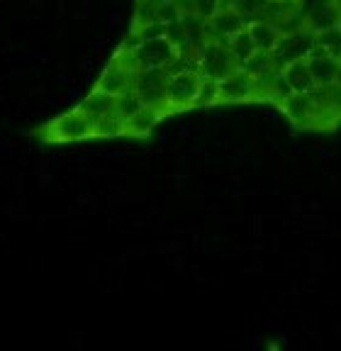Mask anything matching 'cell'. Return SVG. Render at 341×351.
Returning <instances> with one entry per match:
<instances>
[{
  "mask_svg": "<svg viewBox=\"0 0 341 351\" xmlns=\"http://www.w3.org/2000/svg\"><path fill=\"white\" fill-rule=\"evenodd\" d=\"M181 44L170 34L154 39H134L132 44H122V59L132 66L134 71H147V69H168L170 61L181 54Z\"/></svg>",
  "mask_w": 341,
  "mask_h": 351,
  "instance_id": "1",
  "label": "cell"
},
{
  "mask_svg": "<svg viewBox=\"0 0 341 351\" xmlns=\"http://www.w3.org/2000/svg\"><path fill=\"white\" fill-rule=\"evenodd\" d=\"M278 110L297 132H331L339 125L312 93H290L278 103Z\"/></svg>",
  "mask_w": 341,
  "mask_h": 351,
  "instance_id": "2",
  "label": "cell"
},
{
  "mask_svg": "<svg viewBox=\"0 0 341 351\" xmlns=\"http://www.w3.org/2000/svg\"><path fill=\"white\" fill-rule=\"evenodd\" d=\"M45 142L68 144V142H83V139H95V122L90 120L81 108H73L64 115L54 117L49 125L39 130Z\"/></svg>",
  "mask_w": 341,
  "mask_h": 351,
  "instance_id": "3",
  "label": "cell"
},
{
  "mask_svg": "<svg viewBox=\"0 0 341 351\" xmlns=\"http://www.w3.org/2000/svg\"><path fill=\"white\" fill-rule=\"evenodd\" d=\"M200 78H203L200 71H183V73H176V76H168V81H166V93H164L166 115L186 112V110L195 108Z\"/></svg>",
  "mask_w": 341,
  "mask_h": 351,
  "instance_id": "4",
  "label": "cell"
},
{
  "mask_svg": "<svg viewBox=\"0 0 341 351\" xmlns=\"http://www.w3.org/2000/svg\"><path fill=\"white\" fill-rule=\"evenodd\" d=\"M195 61H198V71L200 76H210V78H225L227 73H231L234 69H239L231 59V51L227 47V42L217 37H207L195 51Z\"/></svg>",
  "mask_w": 341,
  "mask_h": 351,
  "instance_id": "5",
  "label": "cell"
},
{
  "mask_svg": "<svg viewBox=\"0 0 341 351\" xmlns=\"http://www.w3.org/2000/svg\"><path fill=\"white\" fill-rule=\"evenodd\" d=\"M220 103H264V88L244 69H234L220 78Z\"/></svg>",
  "mask_w": 341,
  "mask_h": 351,
  "instance_id": "6",
  "label": "cell"
},
{
  "mask_svg": "<svg viewBox=\"0 0 341 351\" xmlns=\"http://www.w3.org/2000/svg\"><path fill=\"white\" fill-rule=\"evenodd\" d=\"M317 47V39H314V32L305 25L300 29H292V32L283 34V39L278 42V47L273 49V56L278 64H288V61H295V59H307L310 51Z\"/></svg>",
  "mask_w": 341,
  "mask_h": 351,
  "instance_id": "7",
  "label": "cell"
},
{
  "mask_svg": "<svg viewBox=\"0 0 341 351\" xmlns=\"http://www.w3.org/2000/svg\"><path fill=\"white\" fill-rule=\"evenodd\" d=\"M247 22H249V17L244 15L239 8H234L231 3H225V5L215 12V17L207 20L205 27H207V37H217V39H222V42H227V39H231L234 34L244 32V29H247Z\"/></svg>",
  "mask_w": 341,
  "mask_h": 351,
  "instance_id": "8",
  "label": "cell"
},
{
  "mask_svg": "<svg viewBox=\"0 0 341 351\" xmlns=\"http://www.w3.org/2000/svg\"><path fill=\"white\" fill-rule=\"evenodd\" d=\"M166 69H147V71L134 73L132 88L139 93V98L147 105L164 108V93H166Z\"/></svg>",
  "mask_w": 341,
  "mask_h": 351,
  "instance_id": "9",
  "label": "cell"
},
{
  "mask_svg": "<svg viewBox=\"0 0 341 351\" xmlns=\"http://www.w3.org/2000/svg\"><path fill=\"white\" fill-rule=\"evenodd\" d=\"M134 73L137 71H134L132 66L122 59V54H115L110 59V64L105 66L103 76L98 78V88L100 90H105V93H110V95H120V93H125V90L132 88Z\"/></svg>",
  "mask_w": 341,
  "mask_h": 351,
  "instance_id": "10",
  "label": "cell"
},
{
  "mask_svg": "<svg viewBox=\"0 0 341 351\" xmlns=\"http://www.w3.org/2000/svg\"><path fill=\"white\" fill-rule=\"evenodd\" d=\"M247 32L251 34L253 44H256V49H266V51H273L278 47V42L283 39L286 29L273 20H266V17H251L247 22Z\"/></svg>",
  "mask_w": 341,
  "mask_h": 351,
  "instance_id": "11",
  "label": "cell"
},
{
  "mask_svg": "<svg viewBox=\"0 0 341 351\" xmlns=\"http://www.w3.org/2000/svg\"><path fill=\"white\" fill-rule=\"evenodd\" d=\"M307 66H310V71H312V78H314V83H317V88L331 86L334 78H336V66H339V59L331 56L329 51L314 47V49L307 54Z\"/></svg>",
  "mask_w": 341,
  "mask_h": 351,
  "instance_id": "12",
  "label": "cell"
},
{
  "mask_svg": "<svg viewBox=\"0 0 341 351\" xmlns=\"http://www.w3.org/2000/svg\"><path fill=\"white\" fill-rule=\"evenodd\" d=\"M283 76H286L292 93H314V88H317L312 71L307 66V59H295L283 64Z\"/></svg>",
  "mask_w": 341,
  "mask_h": 351,
  "instance_id": "13",
  "label": "cell"
},
{
  "mask_svg": "<svg viewBox=\"0 0 341 351\" xmlns=\"http://www.w3.org/2000/svg\"><path fill=\"white\" fill-rule=\"evenodd\" d=\"M161 117H166L164 108H154V105H147L142 112H137L134 117L127 120V137H137L144 139L151 134L156 125L161 122Z\"/></svg>",
  "mask_w": 341,
  "mask_h": 351,
  "instance_id": "14",
  "label": "cell"
},
{
  "mask_svg": "<svg viewBox=\"0 0 341 351\" xmlns=\"http://www.w3.org/2000/svg\"><path fill=\"white\" fill-rule=\"evenodd\" d=\"M78 108H81L93 122H98V120H103V117H108V115L115 112V95L105 93V90H100V88L95 86L88 93V98L81 100Z\"/></svg>",
  "mask_w": 341,
  "mask_h": 351,
  "instance_id": "15",
  "label": "cell"
},
{
  "mask_svg": "<svg viewBox=\"0 0 341 351\" xmlns=\"http://www.w3.org/2000/svg\"><path fill=\"white\" fill-rule=\"evenodd\" d=\"M144 108H147V103L139 98V93L134 90V88H129V90H125V93L115 95V112L125 122L129 120V117L137 115V112H142Z\"/></svg>",
  "mask_w": 341,
  "mask_h": 351,
  "instance_id": "16",
  "label": "cell"
},
{
  "mask_svg": "<svg viewBox=\"0 0 341 351\" xmlns=\"http://www.w3.org/2000/svg\"><path fill=\"white\" fill-rule=\"evenodd\" d=\"M227 47H229V51H231V59H234V64L242 69L244 66V61L249 59V56L256 51V44H253V39H251V34L244 29V32H239V34H234L231 39H227Z\"/></svg>",
  "mask_w": 341,
  "mask_h": 351,
  "instance_id": "17",
  "label": "cell"
},
{
  "mask_svg": "<svg viewBox=\"0 0 341 351\" xmlns=\"http://www.w3.org/2000/svg\"><path fill=\"white\" fill-rule=\"evenodd\" d=\"M314 39H317L319 49L329 51L331 56L341 59V22L339 25H331V27H325L314 32Z\"/></svg>",
  "mask_w": 341,
  "mask_h": 351,
  "instance_id": "18",
  "label": "cell"
},
{
  "mask_svg": "<svg viewBox=\"0 0 341 351\" xmlns=\"http://www.w3.org/2000/svg\"><path fill=\"white\" fill-rule=\"evenodd\" d=\"M159 8H161V0H137L132 32L147 27V25H151V22H159Z\"/></svg>",
  "mask_w": 341,
  "mask_h": 351,
  "instance_id": "19",
  "label": "cell"
},
{
  "mask_svg": "<svg viewBox=\"0 0 341 351\" xmlns=\"http://www.w3.org/2000/svg\"><path fill=\"white\" fill-rule=\"evenodd\" d=\"M212 105H220V81L203 76L200 78L198 98H195V108H212Z\"/></svg>",
  "mask_w": 341,
  "mask_h": 351,
  "instance_id": "20",
  "label": "cell"
},
{
  "mask_svg": "<svg viewBox=\"0 0 341 351\" xmlns=\"http://www.w3.org/2000/svg\"><path fill=\"white\" fill-rule=\"evenodd\" d=\"M225 5V0H186L183 3V10L195 15L198 20H203L207 25V20L215 17V12Z\"/></svg>",
  "mask_w": 341,
  "mask_h": 351,
  "instance_id": "21",
  "label": "cell"
},
{
  "mask_svg": "<svg viewBox=\"0 0 341 351\" xmlns=\"http://www.w3.org/2000/svg\"><path fill=\"white\" fill-rule=\"evenodd\" d=\"M125 134H127V122L122 120L117 112H112V115L95 122V139L98 137H125Z\"/></svg>",
  "mask_w": 341,
  "mask_h": 351,
  "instance_id": "22",
  "label": "cell"
},
{
  "mask_svg": "<svg viewBox=\"0 0 341 351\" xmlns=\"http://www.w3.org/2000/svg\"><path fill=\"white\" fill-rule=\"evenodd\" d=\"M334 83L341 88V59H339V66H336V78H334Z\"/></svg>",
  "mask_w": 341,
  "mask_h": 351,
  "instance_id": "23",
  "label": "cell"
},
{
  "mask_svg": "<svg viewBox=\"0 0 341 351\" xmlns=\"http://www.w3.org/2000/svg\"><path fill=\"white\" fill-rule=\"evenodd\" d=\"M268 3H300V0H268Z\"/></svg>",
  "mask_w": 341,
  "mask_h": 351,
  "instance_id": "24",
  "label": "cell"
},
{
  "mask_svg": "<svg viewBox=\"0 0 341 351\" xmlns=\"http://www.w3.org/2000/svg\"><path fill=\"white\" fill-rule=\"evenodd\" d=\"M170 3H181V5H183V3H186V0H170Z\"/></svg>",
  "mask_w": 341,
  "mask_h": 351,
  "instance_id": "25",
  "label": "cell"
},
{
  "mask_svg": "<svg viewBox=\"0 0 341 351\" xmlns=\"http://www.w3.org/2000/svg\"><path fill=\"white\" fill-rule=\"evenodd\" d=\"M225 3H231V0H225Z\"/></svg>",
  "mask_w": 341,
  "mask_h": 351,
  "instance_id": "26",
  "label": "cell"
}]
</instances>
